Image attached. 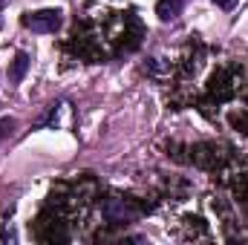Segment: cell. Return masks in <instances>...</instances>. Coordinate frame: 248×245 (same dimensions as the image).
<instances>
[{
  "mask_svg": "<svg viewBox=\"0 0 248 245\" xmlns=\"http://www.w3.org/2000/svg\"><path fill=\"white\" fill-rule=\"evenodd\" d=\"M12 127H15L12 119H3V122H0V138H3V136H6V130H12Z\"/></svg>",
  "mask_w": 248,
  "mask_h": 245,
  "instance_id": "obj_8",
  "label": "cell"
},
{
  "mask_svg": "<svg viewBox=\"0 0 248 245\" xmlns=\"http://www.w3.org/2000/svg\"><path fill=\"white\" fill-rule=\"evenodd\" d=\"M182 9H185V0H159L156 3V15H159V20H176L179 15H182Z\"/></svg>",
  "mask_w": 248,
  "mask_h": 245,
  "instance_id": "obj_5",
  "label": "cell"
},
{
  "mask_svg": "<svg viewBox=\"0 0 248 245\" xmlns=\"http://www.w3.org/2000/svg\"><path fill=\"white\" fill-rule=\"evenodd\" d=\"M20 23H23L26 29H32V32H38V35H52V32L61 29L63 12L61 9H38V12H26V15L20 17Z\"/></svg>",
  "mask_w": 248,
  "mask_h": 245,
  "instance_id": "obj_1",
  "label": "cell"
},
{
  "mask_svg": "<svg viewBox=\"0 0 248 245\" xmlns=\"http://www.w3.org/2000/svg\"><path fill=\"white\" fill-rule=\"evenodd\" d=\"M190 159H193L199 168H205V170H214V168L219 165L217 144H211V141H205V144H196V147L190 150Z\"/></svg>",
  "mask_w": 248,
  "mask_h": 245,
  "instance_id": "obj_4",
  "label": "cell"
},
{
  "mask_svg": "<svg viewBox=\"0 0 248 245\" xmlns=\"http://www.w3.org/2000/svg\"><path fill=\"white\" fill-rule=\"evenodd\" d=\"M214 3H217L219 9H234V6H237V0H214Z\"/></svg>",
  "mask_w": 248,
  "mask_h": 245,
  "instance_id": "obj_9",
  "label": "cell"
},
{
  "mask_svg": "<svg viewBox=\"0 0 248 245\" xmlns=\"http://www.w3.org/2000/svg\"><path fill=\"white\" fill-rule=\"evenodd\" d=\"M26 69H29V55H26V52H17L15 61H12V66H9V81H12V84H20L23 75H26Z\"/></svg>",
  "mask_w": 248,
  "mask_h": 245,
  "instance_id": "obj_6",
  "label": "cell"
},
{
  "mask_svg": "<svg viewBox=\"0 0 248 245\" xmlns=\"http://www.w3.org/2000/svg\"><path fill=\"white\" fill-rule=\"evenodd\" d=\"M208 92H211V98H217V101H228V98L237 92L231 69H217V72L211 75V81H208Z\"/></svg>",
  "mask_w": 248,
  "mask_h": 245,
  "instance_id": "obj_2",
  "label": "cell"
},
{
  "mask_svg": "<svg viewBox=\"0 0 248 245\" xmlns=\"http://www.w3.org/2000/svg\"><path fill=\"white\" fill-rule=\"evenodd\" d=\"M231 124H234L237 130L248 133V113H231Z\"/></svg>",
  "mask_w": 248,
  "mask_h": 245,
  "instance_id": "obj_7",
  "label": "cell"
},
{
  "mask_svg": "<svg viewBox=\"0 0 248 245\" xmlns=\"http://www.w3.org/2000/svg\"><path fill=\"white\" fill-rule=\"evenodd\" d=\"M101 211H104V219L110 225H122V222H130L136 216V211L130 208V199H107Z\"/></svg>",
  "mask_w": 248,
  "mask_h": 245,
  "instance_id": "obj_3",
  "label": "cell"
}]
</instances>
